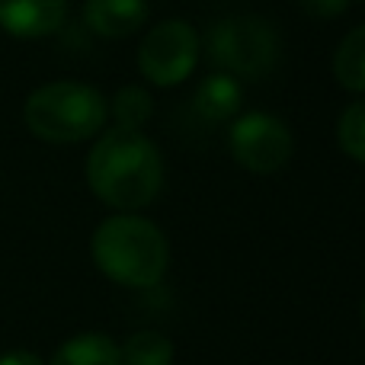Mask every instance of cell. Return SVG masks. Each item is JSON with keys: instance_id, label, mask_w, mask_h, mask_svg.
Masks as SVG:
<instances>
[{"instance_id": "6da1fadb", "label": "cell", "mask_w": 365, "mask_h": 365, "mask_svg": "<svg viewBox=\"0 0 365 365\" xmlns=\"http://www.w3.org/2000/svg\"><path fill=\"white\" fill-rule=\"evenodd\" d=\"M87 182L109 208L135 212L158 199L164 186V160L154 141L141 132L113 128L90 151Z\"/></svg>"}, {"instance_id": "7a4b0ae2", "label": "cell", "mask_w": 365, "mask_h": 365, "mask_svg": "<svg viewBox=\"0 0 365 365\" xmlns=\"http://www.w3.org/2000/svg\"><path fill=\"white\" fill-rule=\"evenodd\" d=\"M93 263L125 289H151L170 266V244L154 221L135 212H115L93 231Z\"/></svg>"}, {"instance_id": "3957f363", "label": "cell", "mask_w": 365, "mask_h": 365, "mask_svg": "<svg viewBox=\"0 0 365 365\" xmlns=\"http://www.w3.org/2000/svg\"><path fill=\"white\" fill-rule=\"evenodd\" d=\"M109 103L100 90L77 81H55L32 90L23 106V119L36 138L51 145H74L100 135L106 125Z\"/></svg>"}, {"instance_id": "277c9868", "label": "cell", "mask_w": 365, "mask_h": 365, "mask_svg": "<svg viewBox=\"0 0 365 365\" xmlns=\"http://www.w3.org/2000/svg\"><path fill=\"white\" fill-rule=\"evenodd\" d=\"M205 51L212 68H218L221 74H231L237 81L240 77L257 81L276 68L282 42H279L276 26L247 13V16H227L215 23L208 29Z\"/></svg>"}, {"instance_id": "5b68a950", "label": "cell", "mask_w": 365, "mask_h": 365, "mask_svg": "<svg viewBox=\"0 0 365 365\" xmlns=\"http://www.w3.org/2000/svg\"><path fill=\"white\" fill-rule=\"evenodd\" d=\"M199 61V36L182 19H164L141 38L138 68L158 87H177Z\"/></svg>"}, {"instance_id": "8992f818", "label": "cell", "mask_w": 365, "mask_h": 365, "mask_svg": "<svg viewBox=\"0 0 365 365\" xmlns=\"http://www.w3.org/2000/svg\"><path fill=\"white\" fill-rule=\"evenodd\" d=\"M231 158L250 173H276L292 158V132L282 119L269 113H244L234 119L231 135Z\"/></svg>"}, {"instance_id": "52a82bcc", "label": "cell", "mask_w": 365, "mask_h": 365, "mask_svg": "<svg viewBox=\"0 0 365 365\" xmlns=\"http://www.w3.org/2000/svg\"><path fill=\"white\" fill-rule=\"evenodd\" d=\"M68 0H0V29L16 38H45L61 29Z\"/></svg>"}, {"instance_id": "ba28073f", "label": "cell", "mask_w": 365, "mask_h": 365, "mask_svg": "<svg viewBox=\"0 0 365 365\" xmlns=\"http://www.w3.org/2000/svg\"><path fill=\"white\" fill-rule=\"evenodd\" d=\"M83 19L103 38H125L148 23V0H83Z\"/></svg>"}, {"instance_id": "9c48e42d", "label": "cell", "mask_w": 365, "mask_h": 365, "mask_svg": "<svg viewBox=\"0 0 365 365\" xmlns=\"http://www.w3.org/2000/svg\"><path fill=\"white\" fill-rule=\"evenodd\" d=\"M240 103H244V90H240L237 77L231 74H208L205 81L195 87V96H192V106L202 119L208 122H225V119H234L240 113Z\"/></svg>"}, {"instance_id": "30bf717a", "label": "cell", "mask_w": 365, "mask_h": 365, "mask_svg": "<svg viewBox=\"0 0 365 365\" xmlns=\"http://www.w3.org/2000/svg\"><path fill=\"white\" fill-rule=\"evenodd\" d=\"M48 365H122V353L106 334H77L55 349Z\"/></svg>"}, {"instance_id": "8fae6325", "label": "cell", "mask_w": 365, "mask_h": 365, "mask_svg": "<svg viewBox=\"0 0 365 365\" xmlns=\"http://www.w3.org/2000/svg\"><path fill=\"white\" fill-rule=\"evenodd\" d=\"M334 74L340 87L353 90V93H365V26H356L334 55Z\"/></svg>"}, {"instance_id": "7c38bea8", "label": "cell", "mask_w": 365, "mask_h": 365, "mask_svg": "<svg viewBox=\"0 0 365 365\" xmlns=\"http://www.w3.org/2000/svg\"><path fill=\"white\" fill-rule=\"evenodd\" d=\"M122 365H170L173 362V343L158 330H138L119 346Z\"/></svg>"}, {"instance_id": "4fadbf2b", "label": "cell", "mask_w": 365, "mask_h": 365, "mask_svg": "<svg viewBox=\"0 0 365 365\" xmlns=\"http://www.w3.org/2000/svg\"><path fill=\"white\" fill-rule=\"evenodd\" d=\"M154 113V100L148 96V90L135 87H122L119 93L113 96V115H115V128H128V132H141L148 119Z\"/></svg>"}, {"instance_id": "5bb4252c", "label": "cell", "mask_w": 365, "mask_h": 365, "mask_svg": "<svg viewBox=\"0 0 365 365\" xmlns=\"http://www.w3.org/2000/svg\"><path fill=\"white\" fill-rule=\"evenodd\" d=\"M336 141H340L343 154L365 164V100L353 103L340 113L336 119Z\"/></svg>"}, {"instance_id": "9a60e30c", "label": "cell", "mask_w": 365, "mask_h": 365, "mask_svg": "<svg viewBox=\"0 0 365 365\" xmlns=\"http://www.w3.org/2000/svg\"><path fill=\"white\" fill-rule=\"evenodd\" d=\"M298 4H302V10L311 13V16L330 19V16H340V13L349 6V0H298Z\"/></svg>"}, {"instance_id": "2e32d148", "label": "cell", "mask_w": 365, "mask_h": 365, "mask_svg": "<svg viewBox=\"0 0 365 365\" xmlns=\"http://www.w3.org/2000/svg\"><path fill=\"white\" fill-rule=\"evenodd\" d=\"M0 365H45V362L29 349H13V353L0 356Z\"/></svg>"}, {"instance_id": "e0dca14e", "label": "cell", "mask_w": 365, "mask_h": 365, "mask_svg": "<svg viewBox=\"0 0 365 365\" xmlns=\"http://www.w3.org/2000/svg\"><path fill=\"white\" fill-rule=\"evenodd\" d=\"M362 321H365V302H362Z\"/></svg>"}]
</instances>
